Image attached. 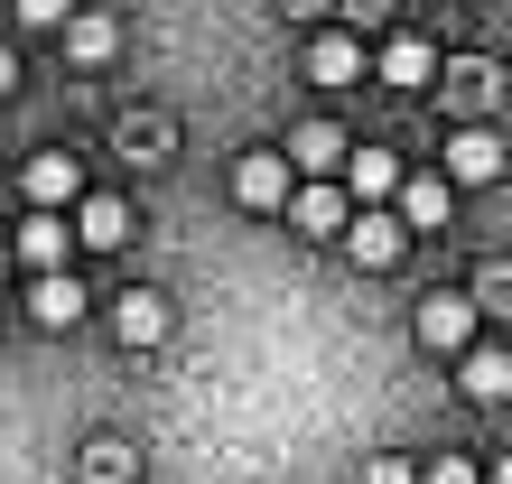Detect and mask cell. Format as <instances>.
<instances>
[{
  "instance_id": "1",
  "label": "cell",
  "mask_w": 512,
  "mask_h": 484,
  "mask_svg": "<svg viewBox=\"0 0 512 484\" xmlns=\"http://www.w3.org/2000/svg\"><path fill=\"white\" fill-rule=\"evenodd\" d=\"M336 242H345L364 270H391V261L410 252V233H401V215H391V205H364V215H345V224H336Z\"/></svg>"
},
{
  "instance_id": "2",
  "label": "cell",
  "mask_w": 512,
  "mask_h": 484,
  "mask_svg": "<svg viewBox=\"0 0 512 484\" xmlns=\"http://www.w3.org/2000/svg\"><path fill=\"white\" fill-rule=\"evenodd\" d=\"M410 326H419V345H429V354H466V345H475V298H457V289H429Z\"/></svg>"
},
{
  "instance_id": "3",
  "label": "cell",
  "mask_w": 512,
  "mask_h": 484,
  "mask_svg": "<svg viewBox=\"0 0 512 484\" xmlns=\"http://www.w3.org/2000/svg\"><path fill=\"white\" fill-rule=\"evenodd\" d=\"M447 187H494V177H503V140L485 131V121H466V131L457 140H447Z\"/></svg>"
},
{
  "instance_id": "4",
  "label": "cell",
  "mask_w": 512,
  "mask_h": 484,
  "mask_svg": "<svg viewBox=\"0 0 512 484\" xmlns=\"http://www.w3.org/2000/svg\"><path fill=\"white\" fill-rule=\"evenodd\" d=\"M19 187H28V205H47V215H66V205L84 196V168L66 159V149H38V159H28V177H19Z\"/></svg>"
},
{
  "instance_id": "5",
  "label": "cell",
  "mask_w": 512,
  "mask_h": 484,
  "mask_svg": "<svg viewBox=\"0 0 512 484\" xmlns=\"http://www.w3.org/2000/svg\"><path fill=\"white\" fill-rule=\"evenodd\" d=\"M447 205H457V187H447V177H410V168H401V187H391V215H401V233L447 224Z\"/></svg>"
},
{
  "instance_id": "6",
  "label": "cell",
  "mask_w": 512,
  "mask_h": 484,
  "mask_svg": "<svg viewBox=\"0 0 512 484\" xmlns=\"http://www.w3.org/2000/svg\"><path fill=\"white\" fill-rule=\"evenodd\" d=\"M289 177H298V168L280 159V149H252V159L233 168V196H243L252 215H270V205H289Z\"/></svg>"
},
{
  "instance_id": "7",
  "label": "cell",
  "mask_w": 512,
  "mask_h": 484,
  "mask_svg": "<svg viewBox=\"0 0 512 484\" xmlns=\"http://www.w3.org/2000/svg\"><path fill=\"white\" fill-rule=\"evenodd\" d=\"M438 94H447V112L485 121V112H494V94H503V75L485 66V56H466V66H447V75H438Z\"/></svg>"
},
{
  "instance_id": "8",
  "label": "cell",
  "mask_w": 512,
  "mask_h": 484,
  "mask_svg": "<svg viewBox=\"0 0 512 484\" xmlns=\"http://www.w3.org/2000/svg\"><path fill=\"white\" fill-rule=\"evenodd\" d=\"M345 205H382L391 187H401V159H391V149H345Z\"/></svg>"
},
{
  "instance_id": "9",
  "label": "cell",
  "mask_w": 512,
  "mask_h": 484,
  "mask_svg": "<svg viewBox=\"0 0 512 484\" xmlns=\"http://www.w3.org/2000/svg\"><path fill=\"white\" fill-rule=\"evenodd\" d=\"M112 336H122L131 354H140V345H159V336H168V298H159V289H131L122 308H112Z\"/></svg>"
},
{
  "instance_id": "10",
  "label": "cell",
  "mask_w": 512,
  "mask_h": 484,
  "mask_svg": "<svg viewBox=\"0 0 512 484\" xmlns=\"http://www.w3.org/2000/svg\"><path fill=\"white\" fill-rule=\"evenodd\" d=\"M66 242H75V233H66V215H47V205H38V215L19 224V242H10V252H19L28 270H66Z\"/></svg>"
},
{
  "instance_id": "11",
  "label": "cell",
  "mask_w": 512,
  "mask_h": 484,
  "mask_svg": "<svg viewBox=\"0 0 512 484\" xmlns=\"http://www.w3.org/2000/svg\"><path fill=\"white\" fill-rule=\"evenodd\" d=\"M56 28H66V56H75V66H103V56L122 47V28H112L103 10H66Z\"/></svg>"
},
{
  "instance_id": "12",
  "label": "cell",
  "mask_w": 512,
  "mask_h": 484,
  "mask_svg": "<svg viewBox=\"0 0 512 484\" xmlns=\"http://www.w3.org/2000/svg\"><path fill=\"white\" fill-rule=\"evenodd\" d=\"M75 242H94V252L131 242V205H122V196H84V205H75Z\"/></svg>"
},
{
  "instance_id": "13",
  "label": "cell",
  "mask_w": 512,
  "mask_h": 484,
  "mask_svg": "<svg viewBox=\"0 0 512 484\" xmlns=\"http://www.w3.org/2000/svg\"><path fill=\"white\" fill-rule=\"evenodd\" d=\"M345 149H354V140L336 131V121H298V131H289V149H280V159H289V168H336V159H345Z\"/></svg>"
},
{
  "instance_id": "14",
  "label": "cell",
  "mask_w": 512,
  "mask_h": 484,
  "mask_svg": "<svg viewBox=\"0 0 512 484\" xmlns=\"http://www.w3.org/2000/svg\"><path fill=\"white\" fill-rule=\"evenodd\" d=\"M345 215H354L345 187H289V224H298V233H336Z\"/></svg>"
},
{
  "instance_id": "15",
  "label": "cell",
  "mask_w": 512,
  "mask_h": 484,
  "mask_svg": "<svg viewBox=\"0 0 512 484\" xmlns=\"http://www.w3.org/2000/svg\"><path fill=\"white\" fill-rule=\"evenodd\" d=\"M438 75V56H429V38H391L382 47V84H401V94H419V84Z\"/></svg>"
},
{
  "instance_id": "16",
  "label": "cell",
  "mask_w": 512,
  "mask_h": 484,
  "mask_svg": "<svg viewBox=\"0 0 512 484\" xmlns=\"http://www.w3.org/2000/svg\"><path fill=\"white\" fill-rule=\"evenodd\" d=\"M28 308H38V326H75L84 317V289L66 280V270H38V298H28Z\"/></svg>"
},
{
  "instance_id": "17",
  "label": "cell",
  "mask_w": 512,
  "mask_h": 484,
  "mask_svg": "<svg viewBox=\"0 0 512 484\" xmlns=\"http://www.w3.org/2000/svg\"><path fill=\"white\" fill-rule=\"evenodd\" d=\"M308 75L317 84H354V75H364V47H354V38H317L308 47Z\"/></svg>"
},
{
  "instance_id": "18",
  "label": "cell",
  "mask_w": 512,
  "mask_h": 484,
  "mask_svg": "<svg viewBox=\"0 0 512 484\" xmlns=\"http://www.w3.org/2000/svg\"><path fill=\"white\" fill-rule=\"evenodd\" d=\"M466 391H475V401H503V391H512L503 345H466Z\"/></svg>"
},
{
  "instance_id": "19",
  "label": "cell",
  "mask_w": 512,
  "mask_h": 484,
  "mask_svg": "<svg viewBox=\"0 0 512 484\" xmlns=\"http://www.w3.org/2000/svg\"><path fill=\"white\" fill-rule=\"evenodd\" d=\"M131 475H140V457H131L122 438H94V447H84V484H131Z\"/></svg>"
},
{
  "instance_id": "20",
  "label": "cell",
  "mask_w": 512,
  "mask_h": 484,
  "mask_svg": "<svg viewBox=\"0 0 512 484\" xmlns=\"http://www.w3.org/2000/svg\"><path fill=\"white\" fill-rule=\"evenodd\" d=\"M419 484H485V475H475L466 457H438V466H419Z\"/></svg>"
},
{
  "instance_id": "21",
  "label": "cell",
  "mask_w": 512,
  "mask_h": 484,
  "mask_svg": "<svg viewBox=\"0 0 512 484\" xmlns=\"http://www.w3.org/2000/svg\"><path fill=\"white\" fill-rule=\"evenodd\" d=\"M364 484H419V466H410V457H373Z\"/></svg>"
},
{
  "instance_id": "22",
  "label": "cell",
  "mask_w": 512,
  "mask_h": 484,
  "mask_svg": "<svg viewBox=\"0 0 512 484\" xmlns=\"http://www.w3.org/2000/svg\"><path fill=\"white\" fill-rule=\"evenodd\" d=\"M66 10H75V0H19V19H28V28H56Z\"/></svg>"
},
{
  "instance_id": "23",
  "label": "cell",
  "mask_w": 512,
  "mask_h": 484,
  "mask_svg": "<svg viewBox=\"0 0 512 484\" xmlns=\"http://www.w3.org/2000/svg\"><path fill=\"white\" fill-rule=\"evenodd\" d=\"M10 84H19V56H10V47H0V94H10Z\"/></svg>"
},
{
  "instance_id": "24",
  "label": "cell",
  "mask_w": 512,
  "mask_h": 484,
  "mask_svg": "<svg viewBox=\"0 0 512 484\" xmlns=\"http://www.w3.org/2000/svg\"><path fill=\"white\" fill-rule=\"evenodd\" d=\"M280 10H289V19H317V10H326V0H280Z\"/></svg>"
},
{
  "instance_id": "25",
  "label": "cell",
  "mask_w": 512,
  "mask_h": 484,
  "mask_svg": "<svg viewBox=\"0 0 512 484\" xmlns=\"http://www.w3.org/2000/svg\"><path fill=\"white\" fill-rule=\"evenodd\" d=\"M345 10H364V19H373V10H391V0H345Z\"/></svg>"
},
{
  "instance_id": "26",
  "label": "cell",
  "mask_w": 512,
  "mask_h": 484,
  "mask_svg": "<svg viewBox=\"0 0 512 484\" xmlns=\"http://www.w3.org/2000/svg\"><path fill=\"white\" fill-rule=\"evenodd\" d=\"M0 270H10V242H0Z\"/></svg>"
}]
</instances>
